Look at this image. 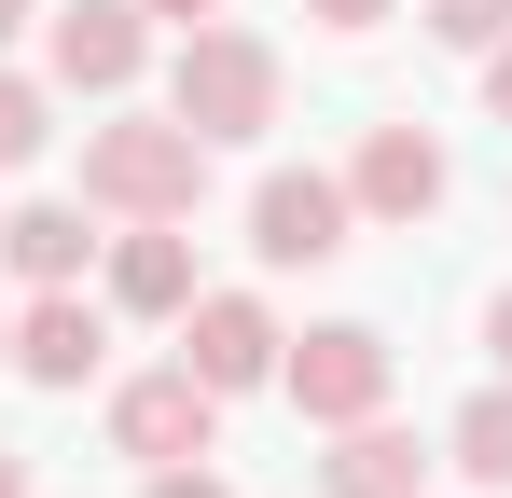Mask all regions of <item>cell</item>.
I'll return each instance as SVG.
<instances>
[{
	"label": "cell",
	"mask_w": 512,
	"mask_h": 498,
	"mask_svg": "<svg viewBox=\"0 0 512 498\" xmlns=\"http://www.w3.org/2000/svg\"><path fill=\"white\" fill-rule=\"evenodd\" d=\"M208 429H222V388L180 360V374H139V388H111V443L139 457V471H180V457H208Z\"/></svg>",
	"instance_id": "obj_4"
},
{
	"label": "cell",
	"mask_w": 512,
	"mask_h": 498,
	"mask_svg": "<svg viewBox=\"0 0 512 498\" xmlns=\"http://www.w3.org/2000/svg\"><path fill=\"white\" fill-rule=\"evenodd\" d=\"M0 498H28V457H0Z\"/></svg>",
	"instance_id": "obj_21"
},
{
	"label": "cell",
	"mask_w": 512,
	"mask_h": 498,
	"mask_svg": "<svg viewBox=\"0 0 512 498\" xmlns=\"http://www.w3.org/2000/svg\"><path fill=\"white\" fill-rule=\"evenodd\" d=\"M416 14H429V42H457V56H485L512 28V0H416Z\"/></svg>",
	"instance_id": "obj_15"
},
{
	"label": "cell",
	"mask_w": 512,
	"mask_h": 498,
	"mask_svg": "<svg viewBox=\"0 0 512 498\" xmlns=\"http://www.w3.org/2000/svg\"><path fill=\"white\" fill-rule=\"evenodd\" d=\"M167 111L208 153H222V139H263V125H277V42H250V28H180Z\"/></svg>",
	"instance_id": "obj_2"
},
{
	"label": "cell",
	"mask_w": 512,
	"mask_h": 498,
	"mask_svg": "<svg viewBox=\"0 0 512 498\" xmlns=\"http://www.w3.org/2000/svg\"><path fill=\"white\" fill-rule=\"evenodd\" d=\"M194 194H208V139H194L180 111L84 139V208H111V222H194Z\"/></svg>",
	"instance_id": "obj_1"
},
{
	"label": "cell",
	"mask_w": 512,
	"mask_h": 498,
	"mask_svg": "<svg viewBox=\"0 0 512 498\" xmlns=\"http://www.w3.org/2000/svg\"><path fill=\"white\" fill-rule=\"evenodd\" d=\"M111 305H125V319H180V305H194V236H180V222H139V236L111 249Z\"/></svg>",
	"instance_id": "obj_10"
},
{
	"label": "cell",
	"mask_w": 512,
	"mask_h": 498,
	"mask_svg": "<svg viewBox=\"0 0 512 498\" xmlns=\"http://www.w3.org/2000/svg\"><path fill=\"white\" fill-rule=\"evenodd\" d=\"M84 208H14V222H0V263H14V277H28V291H70V277H84Z\"/></svg>",
	"instance_id": "obj_12"
},
{
	"label": "cell",
	"mask_w": 512,
	"mask_h": 498,
	"mask_svg": "<svg viewBox=\"0 0 512 498\" xmlns=\"http://www.w3.org/2000/svg\"><path fill=\"white\" fill-rule=\"evenodd\" d=\"M277 388L319 415V429H346V415H388V332L360 319H319L305 346H277Z\"/></svg>",
	"instance_id": "obj_3"
},
{
	"label": "cell",
	"mask_w": 512,
	"mask_h": 498,
	"mask_svg": "<svg viewBox=\"0 0 512 498\" xmlns=\"http://www.w3.org/2000/svg\"><path fill=\"white\" fill-rule=\"evenodd\" d=\"M0 346H14V319H0Z\"/></svg>",
	"instance_id": "obj_23"
},
{
	"label": "cell",
	"mask_w": 512,
	"mask_h": 498,
	"mask_svg": "<svg viewBox=\"0 0 512 498\" xmlns=\"http://www.w3.org/2000/svg\"><path fill=\"white\" fill-rule=\"evenodd\" d=\"M277 346H291V332L263 319L250 291H194V305H180V360H194V374H208V388H222V402H236V388H263V374H277Z\"/></svg>",
	"instance_id": "obj_5"
},
{
	"label": "cell",
	"mask_w": 512,
	"mask_h": 498,
	"mask_svg": "<svg viewBox=\"0 0 512 498\" xmlns=\"http://www.w3.org/2000/svg\"><path fill=\"white\" fill-rule=\"evenodd\" d=\"M416 471H429V457L388 429V415H346V443L319 457V485H333V498H416Z\"/></svg>",
	"instance_id": "obj_11"
},
{
	"label": "cell",
	"mask_w": 512,
	"mask_h": 498,
	"mask_svg": "<svg viewBox=\"0 0 512 498\" xmlns=\"http://www.w3.org/2000/svg\"><path fill=\"white\" fill-rule=\"evenodd\" d=\"M139 14H180V28H208V14H222V0H139Z\"/></svg>",
	"instance_id": "obj_20"
},
{
	"label": "cell",
	"mask_w": 512,
	"mask_h": 498,
	"mask_svg": "<svg viewBox=\"0 0 512 498\" xmlns=\"http://www.w3.org/2000/svg\"><path fill=\"white\" fill-rule=\"evenodd\" d=\"M97 360H111V332H97L84 291H28V319H14V346H0V374H28V388H84Z\"/></svg>",
	"instance_id": "obj_8"
},
{
	"label": "cell",
	"mask_w": 512,
	"mask_h": 498,
	"mask_svg": "<svg viewBox=\"0 0 512 498\" xmlns=\"http://www.w3.org/2000/svg\"><path fill=\"white\" fill-rule=\"evenodd\" d=\"M153 498H222V471H194V457H180V471H153Z\"/></svg>",
	"instance_id": "obj_18"
},
{
	"label": "cell",
	"mask_w": 512,
	"mask_h": 498,
	"mask_svg": "<svg viewBox=\"0 0 512 498\" xmlns=\"http://www.w3.org/2000/svg\"><path fill=\"white\" fill-rule=\"evenodd\" d=\"M346 208H360V222H429V208H443V139H429V125H374L360 166H346Z\"/></svg>",
	"instance_id": "obj_7"
},
{
	"label": "cell",
	"mask_w": 512,
	"mask_h": 498,
	"mask_svg": "<svg viewBox=\"0 0 512 498\" xmlns=\"http://www.w3.org/2000/svg\"><path fill=\"white\" fill-rule=\"evenodd\" d=\"M485 111H499V125H512V28H499V42H485Z\"/></svg>",
	"instance_id": "obj_17"
},
{
	"label": "cell",
	"mask_w": 512,
	"mask_h": 498,
	"mask_svg": "<svg viewBox=\"0 0 512 498\" xmlns=\"http://www.w3.org/2000/svg\"><path fill=\"white\" fill-rule=\"evenodd\" d=\"M305 14H319V28H388L402 0H305Z\"/></svg>",
	"instance_id": "obj_16"
},
{
	"label": "cell",
	"mask_w": 512,
	"mask_h": 498,
	"mask_svg": "<svg viewBox=\"0 0 512 498\" xmlns=\"http://www.w3.org/2000/svg\"><path fill=\"white\" fill-rule=\"evenodd\" d=\"M153 56V28H139V0H70L56 14V83H84V97H125Z\"/></svg>",
	"instance_id": "obj_9"
},
{
	"label": "cell",
	"mask_w": 512,
	"mask_h": 498,
	"mask_svg": "<svg viewBox=\"0 0 512 498\" xmlns=\"http://www.w3.org/2000/svg\"><path fill=\"white\" fill-rule=\"evenodd\" d=\"M485 360H499V374H512V291H499V305H485Z\"/></svg>",
	"instance_id": "obj_19"
},
{
	"label": "cell",
	"mask_w": 512,
	"mask_h": 498,
	"mask_svg": "<svg viewBox=\"0 0 512 498\" xmlns=\"http://www.w3.org/2000/svg\"><path fill=\"white\" fill-rule=\"evenodd\" d=\"M42 139H56V111H42V83H14V70H0V166H28Z\"/></svg>",
	"instance_id": "obj_14"
},
{
	"label": "cell",
	"mask_w": 512,
	"mask_h": 498,
	"mask_svg": "<svg viewBox=\"0 0 512 498\" xmlns=\"http://www.w3.org/2000/svg\"><path fill=\"white\" fill-rule=\"evenodd\" d=\"M457 471L471 485H512V388H485V402L457 415Z\"/></svg>",
	"instance_id": "obj_13"
},
{
	"label": "cell",
	"mask_w": 512,
	"mask_h": 498,
	"mask_svg": "<svg viewBox=\"0 0 512 498\" xmlns=\"http://www.w3.org/2000/svg\"><path fill=\"white\" fill-rule=\"evenodd\" d=\"M346 222H360V208H346V180H319V166H277L250 194V249L263 263H333Z\"/></svg>",
	"instance_id": "obj_6"
},
{
	"label": "cell",
	"mask_w": 512,
	"mask_h": 498,
	"mask_svg": "<svg viewBox=\"0 0 512 498\" xmlns=\"http://www.w3.org/2000/svg\"><path fill=\"white\" fill-rule=\"evenodd\" d=\"M14 28H28V0H0V42H14Z\"/></svg>",
	"instance_id": "obj_22"
}]
</instances>
